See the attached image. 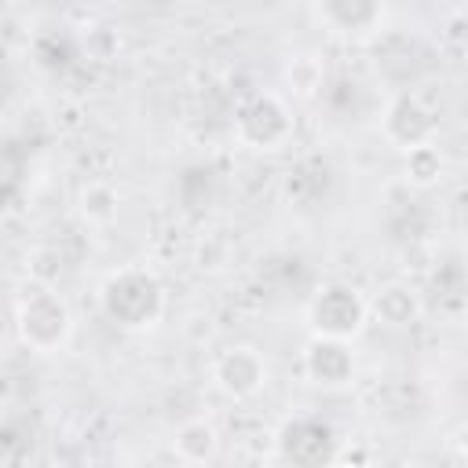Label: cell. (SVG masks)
I'll return each instance as SVG.
<instances>
[{
	"instance_id": "4fadbf2b",
	"label": "cell",
	"mask_w": 468,
	"mask_h": 468,
	"mask_svg": "<svg viewBox=\"0 0 468 468\" xmlns=\"http://www.w3.org/2000/svg\"><path fill=\"white\" fill-rule=\"evenodd\" d=\"M439 176H442V150L435 143H424V146L406 150V157H402V179L410 186H431V183H439Z\"/></svg>"
},
{
	"instance_id": "277c9868",
	"label": "cell",
	"mask_w": 468,
	"mask_h": 468,
	"mask_svg": "<svg viewBox=\"0 0 468 468\" xmlns=\"http://www.w3.org/2000/svg\"><path fill=\"white\" fill-rule=\"evenodd\" d=\"M234 132L252 150H278L292 139V113H289L282 95L260 91L241 106V113L234 121Z\"/></svg>"
},
{
	"instance_id": "52a82bcc",
	"label": "cell",
	"mask_w": 468,
	"mask_h": 468,
	"mask_svg": "<svg viewBox=\"0 0 468 468\" xmlns=\"http://www.w3.org/2000/svg\"><path fill=\"white\" fill-rule=\"evenodd\" d=\"M212 377H216L223 395L252 399V395H260L267 388V358L256 347H249V344H234V347H227L216 358Z\"/></svg>"
},
{
	"instance_id": "8fae6325",
	"label": "cell",
	"mask_w": 468,
	"mask_h": 468,
	"mask_svg": "<svg viewBox=\"0 0 468 468\" xmlns=\"http://www.w3.org/2000/svg\"><path fill=\"white\" fill-rule=\"evenodd\" d=\"M172 446H176L179 461H186V464H205V461H212L216 450H219V431H216L212 420L194 417V420H183V424L176 428Z\"/></svg>"
},
{
	"instance_id": "9a60e30c",
	"label": "cell",
	"mask_w": 468,
	"mask_h": 468,
	"mask_svg": "<svg viewBox=\"0 0 468 468\" xmlns=\"http://www.w3.org/2000/svg\"><path fill=\"white\" fill-rule=\"evenodd\" d=\"M453 446H457V453L468 461V424H461V428H457V435H453Z\"/></svg>"
},
{
	"instance_id": "7c38bea8",
	"label": "cell",
	"mask_w": 468,
	"mask_h": 468,
	"mask_svg": "<svg viewBox=\"0 0 468 468\" xmlns=\"http://www.w3.org/2000/svg\"><path fill=\"white\" fill-rule=\"evenodd\" d=\"M117 208H121V194L106 183V179H91L80 186V197H77V212L84 223L91 227H106L117 219Z\"/></svg>"
},
{
	"instance_id": "9c48e42d",
	"label": "cell",
	"mask_w": 468,
	"mask_h": 468,
	"mask_svg": "<svg viewBox=\"0 0 468 468\" xmlns=\"http://www.w3.org/2000/svg\"><path fill=\"white\" fill-rule=\"evenodd\" d=\"M314 18L333 33H366L384 22V4L377 0H322Z\"/></svg>"
},
{
	"instance_id": "7a4b0ae2",
	"label": "cell",
	"mask_w": 468,
	"mask_h": 468,
	"mask_svg": "<svg viewBox=\"0 0 468 468\" xmlns=\"http://www.w3.org/2000/svg\"><path fill=\"white\" fill-rule=\"evenodd\" d=\"M15 329L29 351L55 355L73 336V311L48 282H33L15 300Z\"/></svg>"
},
{
	"instance_id": "8992f818",
	"label": "cell",
	"mask_w": 468,
	"mask_h": 468,
	"mask_svg": "<svg viewBox=\"0 0 468 468\" xmlns=\"http://www.w3.org/2000/svg\"><path fill=\"white\" fill-rule=\"evenodd\" d=\"M380 128H384V139L406 154V150H413V146L435 143V128H439V124H435V113L424 106L420 95L399 91V95L388 99L384 117H380Z\"/></svg>"
},
{
	"instance_id": "5bb4252c",
	"label": "cell",
	"mask_w": 468,
	"mask_h": 468,
	"mask_svg": "<svg viewBox=\"0 0 468 468\" xmlns=\"http://www.w3.org/2000/svg\"><path fill=\"white\" fill-rule=\"evenodd\" d=\"M289 80H292L296 95H314L322 88V66L311 55H296L289 62Z\"/></svg>"
},
{
	"instance_id": "3957f363",
	"label": "cell",
	"mask_w": 468,
	"mask_h": 468,
	"mask_svg": "<svg viewBox=\"0 0 468 468\" xmlns=\"http://www.w3.org/2000/svg\"><path fill=\"white\" fill-rule=\"evenodd\" d=\"M307 322H311L314 336H329V340H347L351 344L369 322V300L355 285L329 282L307 303Z\"/></svg>"
},
{
	"instance_id": "5b68a950",
	"label": "cell",
	"mask_w": 468,
	"mask_h": 468,
	"mask_svg": "<svg viewBox=\"0 0 468 468\" xmlns=\"http://www.w3.org/2000/svg\"><path fill=\"white\" fill-rule=\"evenodd\" d=\"M278 450L292 468H329L336 457V435L318 417H292L278 435Z\"/></svg>"
},
{
	"instance_id": "30bf717a",
	"label": "cell",
	"mask_w": 468,
	"mask_h": 468,
	"mask_svg": "<svg viewBox=\"0 0 468 468\" xmlns=\"http://www.w3.org/2000/svg\"><path fill=\"white\" fill-rule=\"evenodd\" d=\"M420 296L410 289V285H402V282H388V285H380V292L369 300V314L377 318V322H384V325H391V329H402V325H413L417 318H420Z\"/></svg>"
},
{
	"instance_id": "ba28073f",
	"label": "cell",
	"mask_w": 468,
	"mask_h": 468,
	"mask_svg": "<svg viewBox=\"0 0 468 468\" xmlns=\"http://www.w3.org/2000/svg\"><path fill=\"white\" fill-rule=\"evenodd\" d=\"M303 373L318 388H344L355 377V351L347 340H329V336H311L303 347Z\"/></svg>"
},
{
	"instance_id": "6da1fadb",
	"label": "cell",
	"mask_w": 468,
	"mask_h": 468,
	"mask_svg": "<svg viewBox=\"0 0 468 468\" xmlns=\"http://www.w3.org/2000/svg\"><path fill=\"white\" fill-rule=\"evenodd\" d=\"M102 314L128 333L150 329L165 311V289L146 267H121L99 289Z\"/></svg>"
}]
</instances>
